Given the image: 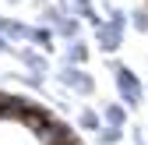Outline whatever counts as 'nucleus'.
I'll use <instances>...</instances> for the list:
<instances>
[{"label":"nucleus","instance_id":"f257e3e1","mask_svg":"<svg viewBox=\"0 0 148 145\" xmlns=\"http://www.w3.org/2000/svg\"><path fill=\"white\" fill-rule=\"evenodd\" d=\"M109 67H113V75H116L113 81H116V96H120V103L127 106V110H141V103H145V96H148L145 85H141V78H138L127 64H120V60H113Z\"/></svg>","mask_w":148,"mask_h":145},{"label":"nucleus","instance_id":"f03ea898","mask_svg":"<svg viewBox=\"0 0 148 145\" xmlns=\"http://www.w3.org/2000/svg\"><path fill=\"white\" fill-rule=\"evenodd\" d=\"M57 78H60V85L67 88V92H74V96H92V92H95V78H92L85 67H78V64H60Z\"/></svg>","mask_w":148,"mask_h":145},{"label":"nucleus","instance_id":"7ed1b4c3","mask_svg":"<svg viewBox=\"0 0 148 145\" xmlns=\"http://www.w3.org/2000/svg\"><path fill=\"white\" fill-rule=\"evenodd\" d=\"M0 145H42V138L35 131H28L21 120L0 117Z\"/></svg>","mask_w":148,"mask_h":145},{"label":"nucleus","instance_id":"20e7f679","mask_svg":"<svg viewBox=\"0 0 148 145\" xmlns=\"http://www.w3.org/2000/svg\"><path fill=\"white\" fill-rule=\"evenodd\" d=\"M11 53L18 57V64H21L25 71H32V75H46L49 71V53L32 46V43H21V46H11Z\"/></svg>","mask_w":148,"mask_h":145},{"label":"nucleus","instance_id":"39448f33","mask_svg":"<svg viewBox=\"0 0 148 145\" xmlns=\"http://www.w3.org/2000/svg\"><path fill=\"white\" fill-rule=\"evenodd\" d=\"M18 120H21V124H25L28 131L42 135V131L49 128V124H57V113H53L49 106H39V103H32V99H28V106L21 110V117H18Z\"/></svg>","mask_w":148,"mask_h":145},{"label":"nucleus","instance_id":"423d86ee","mask_svg":"<svg viewBox=\"0 0 148 145\" xmlns=\"http://www.w3.org/2000/svg\"><path fill=\"white\" fill-rule=\"evenodd\" d=\"M95 46H99L102 53H116V50L123 46V32H116L109 21H102V25L95 28Z\"/></svg>","mask_w":148,"mask_h":145},{"label":"nucleus","instance_id":"0eeeda50","mask_svg":"<svg viewBox=\"0 0 148 145\" xmlns=\"http://www.w3.org/2000/svg\"><path fill=\"white\" fill-rule=\"evenodd\" d=\"M99 113H102V124H113V128H127V117H131V110H127L120 99L116 103H102Z\"/></svg>","mask_w":148,"mask_h":145},{"label":"nucleus","instance_id":"6e6552de","mask_svg":"<svg viewBox=\"0 0 148 145\" xmlns=\"http://www.w3.org/2000/svg\"><path fill=\"white\" fill-rule=\"evenodd\" d=\"M0 32H4L11 43H28V39H32V25L14 21V18H0Z\"/></svg>","mask_w":148,"mask_h":145},{"label":"nucleus","instance_id":"1a4fd4ad","mask_svg":"<svg viewBox=\"0 0 148 145\" xmlns=\"http://www.w3.org/2000/svg\"><path fill=\"white\" fill-rule=\"evenodd\" d=\"M88 57H92V46H88L85 39H74V43H67V50H64V64H78V67H85Z\"/></svg>","mask_w":148,"mask_h":145},{"label":"nucleus","instance_id":"9d476101","mask_svg":"<svg viewBox=\"0 0 148 145\" xmlns=\"http://www.w3.org/2000/svg\"><path fill=\"white\" fill-rule=\"evenodd\" d=\"M53 39H57V28H53V25H32V39H28L32 46L53 53Z\"/></svg>","mask_w":148,"mask_h":145},{"label":"nucleus","instance_id":"9b49d317","mask_svg":"<svg viewBox=\"0 0 148 145\" xmlns=\"http://www.w3.org/2000/svg\"><path fill=\"white\" fill-rule=\"evenodd\" d=\"M57 35H60L64 43L81 39V18H78V14H64V21L57 25Z\"/></svg>","mask_w":148,"mask_h":145},{"label":"nucleus","instance_id":"f8f14e48","mask_svg":"<svg viewBox=\"0 0 148 145\" xmlns=\"http://www.w3.org/2000/svg\"><path fill=\"white\" fill-rule=\"evenodd\" d=\"M78 128L88 131V135H95V131L102 128V113L92 110V106H81V113H78Z\"/></svg>","mask_w":148,"mask_h":145},{"label":"nucleus","instance_id":"ddd939ff","mask_svg":"<svg viewBox=\"0 0 148 145\" xmlns=\"http://www.w3.org/2000/svg\"><path fill=\"white\" fill-rule=\"evenodd\" d=\"M123 128H113V124H102V128L95 131V138H99V145H120L123 142Z\"/></svg>","mask_w":148,"mask_h":145},{"label":"nucleus","instance_id":"4468645a","mask_svg":"<svg viewBox=\"0 0 148 145\" xmlns=\"http://www.w3.org/2000/svg\"><path fill=\"white\" fill-rule=\"evenodd\" d=\"M106 21L113 25L116 32H127V25H131V11H123V7H106Z\"/></svg>","mask_w":148,"mask_h":145},{"label":"nucleus","instance_id":"2eb2a0df","mask_svg":"<svg viewBox=\"0 0 148 145\" xmlns=\"http://www.w3.org/2000/svg\"><path fill=\"white\" fill-rule=\"evenodd\" d=\"M7 78H18V81H21L25 88H32V92H42V88H46V75H32V71H25V75H7Z\"/></svg>","mask_w":148,"mask_h":145},{"label":"nucleus","instance_id":"dca6fc26","mask_svg":"<svg viewBox=\"0 0 148 145\" xmlns=\"http://www.w3.org/2000/svg\"><path fill=\"white\" fill-rule=\"evenodd\" d=\"M131 28H134V32H141V35H148V4L131 11Z\"/></svg>","mask_w":148,"mask_h":145},{"label":"nucleus","instance_id":"f3484780","mask_svg":"<svg viewBox=\"0 0 148 145\" xmlns=\"http://www.w3.org/2000/svg\"><path fill=\"white\" fill-rule=\"evenodd\" d=\"M39 14H42V25H53V28L64 21V11H60V4H46V7H39Z\"/></svg>","mask_w":148,"mask_h":145},{"label":"nucleus","instance_id":"a211bd4d","mask_svg":"<svg viewBox=\"0 0 148 145\" xmlns=\"http://www.w3.org/2000/svg\"><path fill=\"white\" fill-rule=\"evenodd\" d=\"M0 53H11V39H7L4 32H0Z\"/></svg>","mask_w":148,"mask_h":145},{"label":"nucleus","instance_id":"6ab92c4d","mask_svg":"<svg viewBox=\"0 0 148 145\" xmlns=\"http://www.w3.org/2000/svg\"><path fill=\"white\" fill-rule=\"evenodd\" d=\"M131 138H134V145H148L145 142V131H131Z\"/></svg>","mask_w":148,"mask_h":145},{"label":"nucleus","instance_id":"aec40b11","mask_svg":"<svg viewBox=\"0 0 148 145\" xmlns=\"http://www.w3.org/2000/svg\"><path fill=\"white\" fill-rule=\"evenodd\" d=\"M7 4H21V0H7Z\"/></svg>","mask_w":148,"mask_h":145},{"label":"nucleus","instance_id":"412c9836","mask_svg":"<svg viewBox=\"0 0 148 145\" xmlns=\"http://www.w3.org/2000/svg\"><path fill=\"white\" fill-rule=\"evenodd\" d=\"M145 92H148V85H145Z\"/></svg>","mask_w":148,"mask_h":145}]
</instances>
